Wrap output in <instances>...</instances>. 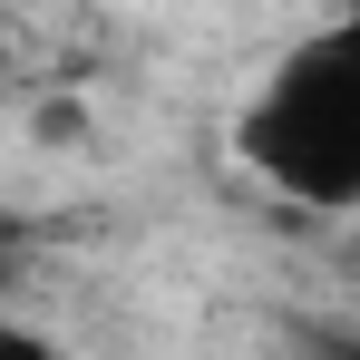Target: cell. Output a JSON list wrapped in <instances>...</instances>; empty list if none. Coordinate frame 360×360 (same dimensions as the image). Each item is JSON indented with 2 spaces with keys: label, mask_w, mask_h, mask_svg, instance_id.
<instances>
[{
  "label": "cell",
  "mask_w": 360,
  "mask_h": 360,
  "mask_svg": "<svg viewBox=\"0 0 360 360\" xmlns=\"http://www.w3.org/2000/svg\"><path fill=\"white\" fill-rule=\"evenodd\" d=\"M341 49H351V59H360V0H351V10H341Z\"/></svg>",
  "instance_id": "2"
},
{
  "label": "cell",
  "mask_w": 360,
  "mask_h": 360,
  "mask_svg": "<svg viewBox=\"0 0 360 360\" xmlns=\"http://www.w3.org/2000/svg\"><path fill=\"white\" fill-rule=\"evenodd\" d=\"M234 146L292 205H360V59L341 49V30L302 39L263 78V98L234 127Z\"/></svg>",
  "instance_id": "1"
}]
</instances>
